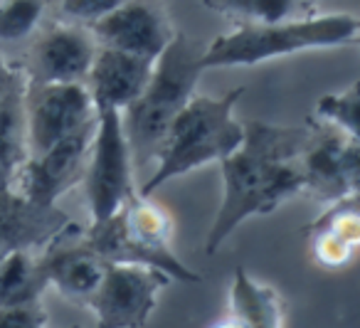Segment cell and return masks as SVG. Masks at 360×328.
<instances>
[{
  "instance_id": "obj_1",
  "label": "cell",
  "mask_w": 360,
  "mask_h": 328,
  "mask_svg": "<svg viewBox=\"0 0 360 328\" xmlns=\"http://www.w3.org/2000/svg\"><path fill=\"white\" fill-rule=\"evenodd\" d=\"M309 139V126L247 121L242 146L220 160L222 203L205 239L207 254H215L242 222L274 213L304 190L299 158Z\"/></svg>"
},
{
  "instance_id": "obj_2",
  "label": "cell",
  "mask_w": 360,
  "mask_h": 328,
  "mask_svg": "<svg viewBox=\"0 0 360 328\" xmlns=\"http://www.w3.org/2000/svg\"><path fill=\"white\" fill-rule=\"evenodd\" d=\"M242 87L230 89L222 96L193 94L183 106L158 153V165L150 178L141 185L139 195L150 198L153 190L180 175L193 173L207 163H220L235 153L245 139V124L235 116V104L242 96Z\"/></svg>"
},
{
  "instance_id": "obj_3",
  "label": "cell",
  "mask_w": 360,
  "mask_h": 328,
  "mask_svg": "<svg viewBox=\"0 0 360 328\" xmlns=\"http://www.w3.org/2000/svg\"><path fill=\"white\" fill-rule=\"evenodd\" d=\"M200 55L202 50H198L193 40L175 32L173 40L155 57L146 89L121 111L134 168L158 158L170 124L195 94L198 77L202 72Z\"/></svg>"
},
{
  "instance_id": "obj_4",
  "label": "cell",
  "mask_w": 360,
  "mask_h": 328,
  "mask_svg": "<svg viewBox=\"0 0 360 328\" xmlns=\"http://www.w3.org/2000/svg\"><path fill=\"white\" fill-rule=\"evenodd\" d=\"M358 37L360 23L350 13L289 18L266 25H240L235 32L220 35L202 50L200 70L255 67L279 57L348 47L355 45Z\"/></svg>"
},
{
  "instance_id": "obj_5",
  "label": "cell",
  "mask_w": 360,
  "mask_h": 328,
  "mask_svg": "<svg viewBox=\"0 0 360 328\" xmlns=\"http://www.w3.org/2000/svg\"><path fill=\"white\" fill-rule=\"evenodd\" d=\"M173 220L168 210L134 193L111 217L89 227L84 242L106 264H146L160 269L173 282L198 284L202 277L175 257Z\"/></svg>"
},
{
  "instance_id": "obj_6",
  "label": "cell",
  "mask_w": 360,
  "mask_h": 328,
  "mask_svg": "<svg viewBox=\"0 0 360 328\" xmlns=\"http://www.w3.org/2000/svg\"><path fill=\"white\" fill-rule=\"evenodd\" d=\"M84 188L91 225L111 217L136 193L134 160H131V149L129 141H126L121 111H96V126L84 168Z\"/></svg>"
},
{
  "instance_id": "obj_7",
  "label": "cell",
  "mask_w": 360,
  "mask_h": 328,
  "mask_svg": "<svg viewBox=\"0 0 360 328\" xmlns=\"http://www.w3.org/2000/svg\"><path fill=\"white\" fill-rule=\"evenodd\" d=\"M170 282L168 274L146 264H106L86 306L94 311L96 328H143Z\"/></svg>"
},
{
  "instance_id": "obj_8",
  "label": "cell",
  "mask_w": 360,
  "mask_h": 328,
  "mask_svg": "<svg viewBox=\"0 0 360 328\" xmlns=\"http://www.w3.org/2000/svg\"><path fill=\"white\" fill-rule=\"evenodd\" d=\"M96 121V106L86 84H30L25 92L27 153L55 146L57 141ZM27 156V158H30Z\"/></svg>"
},
{
  "instance_id": "obj_9",
  "label": "cell",
  "mask_w": 360,
  "mask_h": 328,
  "mask_svg": "<svg viewBox=\"0 0 360 328\" xmlns=\"http://www.w3.org/2000/svg\"><path fill=\"white\" fill-rule=\"evenodd\" d=\"M304 190L316 200L335 203L355 195L360 168V141L330 126H314L299 158Z\"/></svg>"
},
{
  "instance_id": "obj_10",
  "label": "cell",
  "mask_w": 360,
  "mask_h": 328,
  "mask_svg": "<svg viewBox=\"0 0 360 328\" xmlns=\"http://www.w3.org/2000/svg\"><path fill=\"white\" fill-rule=\"evenodd\" d=\"M94 126L77 131L55 146L30 156L18 175L15 188L37 205H57V200L84 178Z\"/></svg>"
},
{
  "instance_id": "obj_11",
  "label": "cell",
  "mask_w": 360,
  "mask_h": 328,
  "mask_svg": "<svg viewBox=\"0 0 360 328\" xmlns=\"http://www.w3.org/2000/svg\"><path fill=\"white\" fill-rule=\"evenodd\" d=\"M96 42L82 25H57L35 42L27 60L32 84H84Z\"/></svg>"
},
{
  "instance_id": "obj_12",
  "label": "cell",
  "mask_w": 360,
  "mask_h": 328,
  "mask_svg": "<svg viewBox=\"0 0 360 328\" xmlns=\"http://www.w3.org/2000/svg\"><path fill=\"white\" fill-rule=\"evenodd\" d=\"M173 35L175 30L163 13L155 11L153 6L131 3V0L91 25V37L99 47H111L146 60H155L173 40Z\"/></svg>"
},
{
  "instance_id": "obj_13",
  "label": "cell",
  "mask_w": 360,
  "mask_h": 328,
  "mask_svg": "<svg viewBox=\"0 0 360 328\" xmlns=\"http://www.w3.org/2000/svg\"><path fill=\"white\" fill-rule=\"evenodd\" d=\"M153 62L155 60H146V57L96 45L94 60H91L89 75L84 82L96 111H124L131 101H136V96L148 84Z\"/></svg>"
},
{
  "instance_id": "obj_14",
  "label": "cell",
  "mask_w": 360,
  "mask_h": 328,
  "mask_svg": "<svg viewBox=\"0 0 360 328\" xmlns=\"http://www.w3.org/2000/svg\"><path fill=\"white\" fill-rule=\"evenodd\" d=\"M70 227V217L57 205H37L20 190L0 188V244L8 252L50 244Z\"/></svg>"
},
{
  "instance_id": "obj_15",
  "label": "cell",
  "mask_w": 360,
  "mask_h": 328,
  "mask_svg": "<svg viewBox=\"0 0 360 328\" xmlns=\"http://www.w3.org/2000/svg\"><path fill=\"white\" fill-rule=\"evenodd\" d=\"M40 269L47 286H55L70 301L86 303L104 277L106 262L86 242H79L50 249L40 259Z\"/></svg>"
},
{
  "instance_id": "obj_16",
  "label": "cell",
  "mask_w": 360,
  "mask_h": 328,
  "mask_svg": "<svg viewBox=\"0 0 360 328\" xmlns=\"http://www.w3.org/2000/svg\"><path fill=\"white\" fill-rule=\"evenodd\" d=\"M360 239V217L355 195L340 198L309 227L311 257L316 264L338 269L350 262Z\"/></svg>"
},
{
  "instance_id": "obj_17",
  "label": "cell",
  "mask_w": 360,
  "mask_h": 328,
  "mask_svg": "<svg viewBox=\"0 0 360 328\" xmlns=\"http://www.w3.org/2000/svg\"><path fill=\"white\" fill-rule=\"evenodd\" d=\"M232 318L242 328H281L284 326V301L269 284L255 279L245 267L232 274L230 289Z\"/></svg>"
},
{
  "instance_id": "obj_18",
  "label": "cell",
  "mask_w": 360,
  "mask_h": 328,
  "mask_svg": "<svg viewBox=\"0 0 360 328\" xmlns=\"http://www.w3.org/2000/svg\"><path fill=\"white\" fill-rule=\"evenodd\" d=\"M27 156L25 89L15 80L0 96V188H15Z\"/></svg>"
},
{
  "instance_id": "obj_19",
  "label": "cell",
  "mask_w": 360,
  "mask_h": 328,
  "mask_svg": "<svg viewBox=\"0 0 360 328\" xmlns=\"http://www.w3.org/2000/svg\"><path fill=\"white\" fill-rule=\"evenodd\" d=\"M45 286L40 262L30 252L15 249L0 259V308L40 301Z\"/></svg>"
},
{
  "instance_id": "obj_20",
  "label": "cell",
  "mask_w": 360,
  "mask_h": 328,
  "mask_svg": "<svg viewBox=\"0 0 360 328\" xmlns=\"http://www.w3.org/2000/svg\"><path fill=\"white\" fill-rule=\"evenodd\" d=\"M202 6L220 15L242 20V25H266L294 18L304 0H202Z\"/></svg>"
},
{
  "instance_id": "obj_21",
  "label": "cell",
  "mask_w": 360,
  "mask_h": 328,
  "mask_svg": "<svg viewBox=\"0 0 360 328\" xmlns=\"http://www.w3.org/2000/svg\"><path fill=\"white\" fill-rule=\"evenodd\" d=\"M358 82L348 87L343 92H330L323 94L316 101V116L321 119V124L338 129L343 134L360 139L358 136V114H360V94H358Z\"/></svg>"
},
{
  "instance_id": "obj_22",
  "label": "cell",
  "mask_w": 360,
  "mask_h": 328,
  "mask_svg": "<svg viewBox=\"0 0 360 328\" xmlns=\"http://www.w3.org/2000/svg\"><path fill=\"white\" fill-rule=\"evenodd\" d=\"M45 11L42 0H0V40L18 42L37 27Z\"/></svg>"
},
{
  "instance_id": "obj_23",
  "label": "cell",
  "mask_w": 360,
  "mask_h": 328,
  "mask_svg": "<svg viewBox=\"0 0 360 328\" xmlns=\"http://www.w3.org/2000/svg\"><path fill=\"white\" fill-rule=\"evenodd\" d=\"M126 0H62V15L72 20L75 25H94L101 18L114 13L116 8L124 6Z\"/></svg>"
},
{
  "instance_id": "obj_24",
  "label": "cell",
  "mask_w": 360,
  "mask_h": 328,
  "mask_svg": "<svg viewBox=\"0 0 360 328\" xmlns=\"http://www.w3.org/2000/svg\"><path fill=\"white\" fill-rule=\"evenodd\" d=\"M47 313L40 301L0 308V328H45Z\"/></svg>"
},
{
  "instance_id": "obj_25",
  "label": "cell",
  "mask_w": 360,
  "mask_h": 328,
  "mask_svg": "<svg viewBox=\"0 0 360 328\" xmlns=\"http://www.w3.org/2000/svg\"><path fill=\"white\" fill-rule=\"evenodd\" d=\"M13 82H15V77H13V72L8 70L6 60H3V55H0V96H3L8 89H11Z\"/></svg>"
},
{
  "instance_id": "obj_26",
  "label": "cell",
  "mask_w": 360,
  "mask_h": 328,
  "mask_svg": "<svg viewBox=\"0 0 360 328\" xmlns=\"http://www.w3.org/2000/svg\"><path fill=\"white\" fill-rule=\"evenodd\" d=\"M212 328H242V326L235 321V318H230V321H225V323H217V326H212Z\"/></svg>"
},
{
  "instance_id": "obj_27",
  "label": "cell",
  "mask_w": 360,
  "mask_h": 328,
  "mask_svg": "<svg viewBox=\"0 0 360 328\" xmlns=\"http://www.w3.org/2000/svg\"><path fill=\"white\" fill-rule=\"evenodd\" d=\"M6 254H8V249H6V247H3V244H0V259L6 257Z\"/></svg>"
},
{
  "instance_id": "obj_28",
  "label": "cell",
  "mask_w": 360,
  "mask_h": 328,
  "mask_svg": "<svg viewBox=\"0 0 360 328\" xmlns=\"http://www.w3.org/2000/svg\"><path fill=\"white\" fill-rule=\"evenodd\" d=\"M70 328H79V326H70Z\"/></svg>"
}]
</instances>
